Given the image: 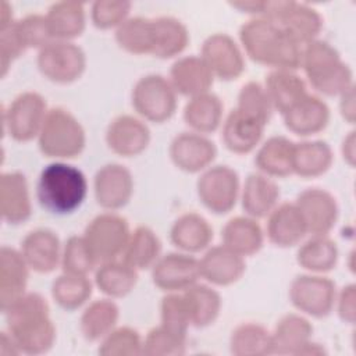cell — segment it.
<instances>
[{
  "label": "cell",
  "mask_w": 356,
  "mask_h": 356,
  "mask_svg": "<svg viewBox=\"0 0 356 356\" xmlns=\"http://www.w3.org/2000/svg\"><path fill=\"white\" fill-rule=\"evenodd\" d=\"M152 281L163 292H182L199 282V259L184 252L161 254L150 268Z\"/></svg>",
  "instance_id": "4fadbf2b"
},
{
  "label": "cell",
  "mask_w": 356,
  "mask_h": 356,
  "mask_svg": "<svg viewBox=\"0 0 356 356\" xmlns=\"http://www.w3.org/2000/svg\"><path fill=\"white\" fill-rule=\"evenodd\" d=\"M14 28L26 50L36 49L39 51L46 44L53 42L44 14H28L19 19H15Z\"/></svg>",
  "instance_id": "816d5d0a"
},
{
  "label": "cell",
  "mask_w": 356,
  "mask_h": 356,
  "mask_svg": "<svg viewBox=\"0 0 356 356\" xmlns=\"http://www.w3.org/2000/svg\"><path fill=\"white\" fill-rule=\"evenodd\" d=\"M266 127L257 118L235 107L222 120L221 139L229 152L248 154L261 143Z\"/></svg>",
  "instance_id": "603a6c76"
},
{
  "label": "cell",
  "mask_w": 356,
  "mask_h": 356,
  "mask_svg": "<svg viewBox=\"0 0 356 356\" xmlns=\"http://www.w3.org/2000/svg\"><path fill=\"white\" fill-rule=\"evenodd\" d=\"M97 267L93 256L82 235H71L63 243L61 252V273L75 275H89Z\"/></svg>",
  "instance_id": "7dc6e473"
},
{
  "label": "cell",
  "mask_w": 356,
  "mask_h": 356,
  "mask_svg": "<svg viewBox=\"0 0 356 356\" xmlns=\"http://www.w3.org/2000/svg\"><path fill=\"white\" fill-rule=\"evenodd\" d=\"M8 334L24 355L47 353L57 337L50 306L43 295L25 292L3 310Z\"/></svg>",
  "instance_id": "6da1fadb"
},
{
  "label": "cell",
  "mask_w": 356,
  "mask_h": 356,
  "mask_svg": "<svg viewBox=\"0 0 356 356\" xmlns=\"http://www.w3.org/2000/svg\"><path fill=\"white\" fill-rule=\"evenodd\" d=\"M153 18L129 17L114 32L115 43L129 54L143 56L153 51Z\"/></svg>",
  "instance_id": "b9f144b4"
},
{
  "label": "cell",
  "mask_w": 356,
  "mask_h": 356,
  "mask_svg": "<svg viewBox=\"0 0 356 356\" xmlns=\"http://www.w3.org/2000/svg\"><path fill=\"white\" fill-rule=\"evenodd\" d=\"M268 0H238L229 1V6L243 14H249L252 18L264 17Z\"/></svg>",
  "instance_id": "11a10c76"
},
{
  "label": "cell",
  "mask_w": 356,
  "mask_h": 356,
  "mask_svg": "<svg viewBox=\"0 0 356 356\" xmlns=\"http://www.w3.org/2000/svg\"><path fill=\"white\" fill-rule=\"evenodd\" d=\"M229 352L234 356L271 355V331L259 323H241L229 335Z\"/></svg>",
  "instance_id": "7bdbcfd3"
},
{
  "label": "cell",
  "mask_w": 356,
  "mask_h": 356,
  "mask_svg": "<svg viewBox=\"0 0 356 356\" xmlns=\"http://www.w3.org/2000/svg\"><path fill=\"white\" fill-rule=\"evenodd\" d=\"M142 349L143 338L135 328L117 325L99 342L97 352L102 356H139Z\"/></svg>",
  "instance_id": "bcb514c9"
},
{
  "label": "cell",
  "mask_w": 356,
  "mask_h": 356,
  "mask_svg": "<svg viewBox=\"0 0 356 356\" xmlns=\"http://www.w3.org/2000/svg\"><path fill=\"white\" fill-rule=\"evenodd\" d=\"M264 229L259 224V220L246 214L229 218L221 229L222 245L242 257L259 253L264 245Z\"/></svg>",
  "instance_id": "f546056e"
},
{
  "label": "cell",
  "mask_w": 356,
  "mask_h": 356,
  "mask_svg": "<svg viewBox=\"0 0 356 356\" xmlns=\"http://www.w3.org/2000/svg\"><path fill=\"white\" fill-rule=\"evenodd\" d=\"M129 235L128 220L115 211H104L95 216L82 234L97 266L121 259Z\"/></svg>",
  "instance_id": "52a82bcc"
},
{
  "label": "cell",
  "mask_w": 356,
  "mask_h": 356,
  "mask_svg": "<svg viewBox=\"0 0 356 356\" xmlns=\"http://www.w3.org/2000/svg\"><path fill=\"white\" fill-rule=\"evenodd\" d=\"M236 108L257 118L264 125H268L274 113L263 83L256 81H249L241 88L236 99Z\"/></svg>",
  "instance_id": "c3c4849f"
},
{
  "label": "cell",
  "mask_w": 356,
  "mask_h": 356,
  "mask_svg": "<svg viewBox=\"0 0 356 356\" xmlns=\"http://www.w3.org/2000/svg\"><path fill=\"white\" fill-rule=\"evenodd\" d=\"M199 266L200 278L213 286H229L238 282L246 271L245 257L222 243L207 248L199 259Z\"/></svg>",
  "instance_id": "7402d4cb"
},
{
  "label": "cell",
  "mask_w": 356,
  "mask_h": 356,
  "mask_svg": "<svg viewBox=\"0 0 356 356\" xmlns=\"http://www.w3.org/2000/svg\"><path fill=\"white\" fill-rule=\"evenodd\" d=\"M161 249L159 235L150 227L139 225L131 231L121 259L138 271L150 270L161 256Z\"/></svg>",
  "instance_id": "60d3db41"
},
{
  "label": "cell",
  "mask_w": 356,
  "mask_h": 356,
  "mask_svg": "<svg viewBox=\"0 0 356 356\" xmlns=\"http://www.w3.org/2000/svg\"><path fill=\"white\" fill-rule=\"evenodd\" d=\"M191 314V324L195 328L211 325L221 313V295L210 284L196 282L182 291Z\"/></svg>",
  "instance_id": "ab89813d"
},
{
  "label": "cell",
  "mask_w": 356,
  "mask_h": 356,
  "mask_svg": "<svg viewBox=\"0 0 356 356\" xmlns=\"http://www.w3.org/2000/svg\"><path fill=\"white\" fill-rule=\"evenodd\" d=\"M339 97V113L342 118L348 124H355L356 120V96H355V86L349 88L346 92H343Z\"/></svg>",
  "instance_id": "9f6ffc18"
},
{
  "label": "cell",
  "mask_w": 356,
  "mask_h": 356,
  "mask_svg": "<svg viewBox=\"0 0 356 356\" xmlns=\"http://www.w3.org/2000/svg\"><path fill=\"white\" fill-rule=\"evenodd\" d=\"M293 146L289 138L284 135L270 136L257 146L254 165L257 171L270 178H285L293 175Z\"/></svg>",
  "instance_id": "1f68e13d"
},
{
  "label": "cell",
  "mask_w": 356,
  "mask_h": 356,
  "mask_svg": "<svg viewBox=\"0 0 356 356\" xmlns=\"http://www.w3.org/2000/svg\"><path fill=\"white\" fill-rule=\"evenodd\" d=\"M182 118L189 131L209 135L221 127L224 120V104L216 93L206 92L188 99L182 111Z\"/></svg>",
  "instance_id": "d6a6232c"
},
{
  "label": "cell",
  "mask_w": 356,
  "mask_h": 356,
  "mask_svg": "<svg viewBox=\"0 0 356 356\" xmlns=\"http://www.w3.org/2000/svg\"><path fill=\"white\" fill-rule=\"evenodd\" d=\"M338 317L346 324H355L356 320V285L346 284L337 291L335 306Z\"/></svg>",
  "instance_id": "db71d44e"
},
{
  "label": "cell",
  "mask_w": 356,
  "mask_h": 356,
  "mask_svg": "<svg viewBox=\"0 0 356 356\" xmlns=\"http://www.w3.org/2000/svg\"><path fill=\"white\" fill-rule=\"evenodd\" d=\"M40 153L54 160L78 157L86 146V132L81 121L64 107L49 108L36 138Z\"/></svg>",
  "instance_id": "5b68a950"
},
{
  "label": "cell",
  "mask_w": 356,
  "mask_h": 356,
  "mask_svg": "<svg viewBox=\"0 0 356 356\" xmlns=\"http://www.w3.org/2000/svg\"><path fill=\"white\" fill-rule=\"evenodd\" d=\"M88 196V179L75 165L56 160L40 171L36 182V199L49 213L71 214Z\"/></svg>",
  "instance_id": "3957f363"
},
{
  "label": "cell",
  "mask_w": 356,
  "mask_h": 356,
  "mask_svg": "<svg viewBox=\"0 0 356 356\" xmlns=\"http://www.w3.org/2000/svg\"><path fill=\"white\" fill-rule=\"evenodd\" d=\"M39 72L50 82L68 85L76 82L86 71V53L75 42L53 40L38 51Z\"/></svg>",
  "instance_id": "9c48e42d"
},
{
  "label": "cell",
  "mask_w": 356,
  "mask_h": 356,
  "mask_svg": "<svg viewBox=\"0 0 356 356\" xmlns=\"http://www.w3.org/2000/svg\"><path fill=\"white\" fill-rule=\"evenodd\" d=\"M188 334H182L159 324L143 338L142 355L146 356H182L186 353Z\"/></svg>",
  "instance_id": "f6af8a7d"
},
{
  "label": "cell",
  "mask_w": 356,
  "mask_h": 356,
  "mask_svg": "<svg viewBox=\"0 0 356 356\" xmlns=\"http://www.w3.org/2000/svg\"><path fill=\"white\" fill-rule=\"evenodd\" d=\"M47 111L46 99L40 93L22 92L1 110L3 132L15 142H31L38 138Z\"/></svg>",
  "instance_id": "ba28073f"
},
{
  "label": "cell",
  "mask_w": 356,
  "mask_h": 356,
  "mask_svg": "<svg viewBox=\"0 0 356 356\" xmlns=\"http://www.w3.org/2000/svg\"><path fill=\"white\" fill-rule=\"evenodd\" d=\"M0 355L1 356H17L21 355L15 341L8 334V331H3L0 335Z\"/></svg>",
  "instance_id": "680465c9"
},
{
  "label": "cell",
  "mask_w": 356,
  "mask_h": 356,
  "mask_svg": "<svg viewBox=\"0 0 356 356\" xmlns=\"http://www.w3.org/2000/svg\"><path fill=\"white\" fill-rule=\"evenodd\" d=\"M168 156L179 171L200 174L213 165L217 156V146L207 135L185 131L172 138L168 146Z\"/></svg>",
  "instance_id": "2e32d148"
},
{
  "label": "cell",
  "mask_w": 356,
  "mask_h": 356,
  "mask_svg": "<svg viewBox=\"0 0 356 356\" xmlns=\"http://www.w3.org/2000/svg\"><path fill=\"white\" fill-rule=\"evenodd\" d=\"M214 78L229 82L238 79L245 72V54L236 40L228 33L216 32L209 35L200 50Z\"/></svg>",
  "instance_id": "5bb4252c"
},
{
  "label": "cell",
  "mask_w": 356,
  "mask_h": 356,
  "mask_svg": "<svg viewBox=\"0 0 356 356\" xmlns=\"http://www.w3.org/2000/svg\"><path fill=\"white\" fill-rule=\"evenodd\" d=\"M131 103L143 121L163 124L175 114L178 95L168 78L160 74H147L135 82Z\"/></svg>",
  "instance_id": "8992f818"
},
{
  "label": "cell",
  "mask_w": 356,
  "mask_h": 356,
  "mask_svg": "<svg viewBox=\"0 0 356 356\" xmlns=\"http://www.w3.org/2000/svg\"><path fill=\"white\" fill-rule=\"evenodd\" d=\"M31 268L19 249L1 246L0 249V309H7L26 292Z\"/></svg>",
  "instance_id": "83f0119b"
},
{
  "label": "cell",
  "mask_w": 356,
  "mask_h": 356,
  "mask_svg": "<svg viewBox=\"0 0 356 356\" xmlns=\"http://www.w3.org/2000/svg\"><path fill=\"white\" fill-rule=\"evenodd\" d=\"M274 111L281 115L307 93V82L291 70H271L263 83Z\"/></svg>",
  "instance_id": "e575fe53"
},
{
  "label": "cell",
  "mask_w": 356,
  "mask_h": 356,
  "mask_svg": "<svg viewBox=\"0 0 356 356\" xmlns=\"http://www.w3.org/2000/svg\"><path fill=\"white\" fill-rule=\"evenodd\" d=\"M0 214L11 225L25 222L32 216L28 179L21 171H7L0 175Z\"/></svg>",
  "instance_id": "d4e9b609"
},
{
  "label": "cell",
  "mask_w": 356,
  "mask_h": 356,
  "mask_svg": "<svg viewBox=\"0 0 356 356\" xmlns=\"http://www.w3.org/2000/svg\"><path fill=\"white\" fill-rule=\"evenodd\" d=\"M242 51L256 64L271 70L300 68L302 46L266 17L248 19L239 28Z\"/></svg>",
  "instance_id": "7a4b0ae2"
},
{
  "label": "cell",
  "mask_w": 356,
  "mask_h": 356,
  "mask_svg": "<svg viewBox=\"0 0 356 356\" xmlns=\"http://www.w3.org/2000/svg\"><path fill=\"white\" fill-rule=\"evenodd\" d=\"M95 286L111 299L128 296L136 286L139 271L125 263L122 259L102 263L93 271Z\"/></svg>",
  "instance_id": "836d02e7"
},
{
  "label": "cell",
  "mask_w": 356,
  "mask_h": 356,
  "mask_svg": "<svg viewBox=\"0 0 356 356\" xmlns=\"http://www.w3.org/2000/svg\"><path fill=\"white\" fill-rule=\"evenodd\" d=\"M310 235H328L339 218V206L335 196L323 188H307L296 199Z\"/></svg>",
  "instance_id": "ac0fdd59"
},
{
  "label": "cell",
  "mask_w": 356,
  "mask_h": 356,
  "mask_svg": "<svg viewBox=\"0 0 356 356\" xmlns=\"http://www.w3.org/2000/svg\"><path fill=\"white\" fill-rule=\"evenodd\" d=\"M14 21L15 19L13 17V7L7 1H1V6H0V29L11 25Z\"/></svg>",
  "instance_id": "91938a15"
},
{
  "label": "cell",
  "mask_w": 356,
  "mask_h": 356,
  "mask_svg": "<svg viewBox=\"0 0 356 356\" xmlns=\"http://www.w3.org/2000/svg\"><path fill=\"white\" fill-rule=\"evenodd\" d=\"M214 75L200 56L178 57L170 67L168 81L177 95L188 99L210 92Z\"/></svg>",
  "instance_id": "cb8c5ba5"
},
{
  "label": "cell",
  "mask_w": 356,
  "mask_h": 356,
  "mask_svg": "<svg viewBox=\"0 0 356 356\" xmlns=\"http://www.w3.org/2000/svg\"><path fill=\"white\" fill-rule=\"evenodd\" d=\"M120 307L111 298L96 299L86 305L79 318V331L89 342H100L117 327Z\"/></svg>",
  "instance_id": "f35d334b"
},
{
  "label": "cell",
  "mask_w": 356,
  "mask_h": 356,
  "mask_svg": "<svg viewBox=\"0 0 356 356\" xmlns=\"http://www.w3.org/2000/svg\"><path fill=\"white\" fill-rule=\"evenodd\" d=\"M300 68L318 96H341L355 86L352 68L331 43L320 38L302 46Z\"/></svg>",
  "instance_id": "277c9868"
},
{
  "label": "cell",
  "mask_w": 356,
  "mask_h": 356,
  "mask_svg": "<svg viewBox=\"0 0 356 356\" xmlns=\"http://www.w3.org/2000/svg\"><path fill=\"white\" fill-rule=\"evenodd\" d=\"M152 139L150 129L140 117L131 114L117 115L106 129L107 147L117 156L135 157L142 154Z\"/></svg>",
  "instance_id": "e0dca14e"
},
{
  "label": "cell",
  "mask_w": 356,
  "mask_h": 356,
  "mask_svg": "<svg viewBox=\"0 0 356 356\" xmlns=\"http://www.w3.org/2000/svg\"><path fill=\"white\" fill-rule=\"evenodd\" d=\"M355 143H356V138H355V131H350L348 132V135L343 138L342 143H341V153H342V157L343 160L346 161V164L349 167H353L355 165V159H356V147H355Z\"/></svg>",
  "instance_id": "6f0895ef"
},
{
  "label": "cell",
  "mask_w": 356,
  "mask_h": 356,
  "mask_svg": "<svg viewBox=\"0 0 356 356\" xmlns=\"http://www.w3.org/2000/svg\"><path fill=\"white\" fill-rule=\"evenodd\" d=\"M93 281L88 275L61 273L51 284V298L64 310L74 312L85 306L93 292Z\"/></svg>",
  "instance_id": "ee69618b"
},
{
  "label": "cell",
  "mask_w": 356,
  "mask_h": 356,
  "mask_svg": "<svg viewBox=\"0 0 356 356\" xmlns=\"http://www.w3.org/2000/svg\"><path fill=\"white\" fill-rule=\"evenodd\" d=\"M170 241L179 252L196 254L211 246L213 228L202 214L188 211L172 222Z\"/></svg>",
  "instance_id": "4316f807"
},
{
  "label": "cell",
  "mask_w": 356,
  "mask_h": 356,
  "mask_svg": "<svg viewBox=\"0 0 356 356\" xmlns=\"http://www.w3.org/2000/svg\"><path fill=\"white\" fill-rule=\"evenodd\" d=\"M281 117L289 132L302 138H309L320 134L328 127L331 110L321 96L307 92Z\"/></svg>",
  "instance_id": "d6986e66"
},
{
  "label": "cell",
  "mask_w": 356,
  "mask_h": 356,
  "mask_svg": "<svg viewBox=\"0 0 356 356\" xmlns=\"http://www.w3.org/2000/svg\"><path fill=\"white\" fill-rule=\"evenodd\" d=\"M298 246L296 263L306 273L327 274L338 264L339 249L330 235H312Z\"/></svg>",
  "instance_id": "d590c367"
},
{
  "label": "cell",
  "mask_w": 356,
  "mask_h": 356,
  "mask_svg": "<svg viewBox=\"0 0 356 356\" xmlns=\"http://www.w3.org/2000/svg\"><path fill=\"white\" fill-rule=\"evenodd\" d=\"M44 15L53 40L74 42L86 28L85 4L81 1H56Z\"/></svg>",
  "instance_id": "4dcf8cb0"
},
{
  "label": "cell",
  "mask_w": 356,
  "mask_h": 356,
  "mask_svg": "<svg viewBox=\"0 0 356 356\" xmlns=\"http://www.w3.org/2000/svg\"><path fill=\"white\" fill-rule=\"evenodd\" d=\"M196 193L209 211L218 216L227 214L239 199V175L229 165L213 164L200 172L196 181Z\"/></svg>",
  "instance_id": "8fae6325"
},
{
  "label": "cell",
  "mask_w": 356,
  "mask_h": 356,
  "mask_svg": "<svg viewBox=\"0 0 356 356\" xmlns=\"http://www.w3.org/2000/svg\"><path fill=\"white\" fill-rule=\"evenodd\" d=\"M313 337V325L302 313L284 314L271 331V355H296Z\"/></svg>",
  "instance_id": "f1b7e54d"
},
{
  "label": "cell",
  "mask_w": 356,
  "mask_h": 356,
  "mask_svg": "<svg viewBox=\"0 0 356 356\" xmlns=\"http://www.w3.org/2000/svg\"><path fill=\"white\" fill-rule=\"evenodd\" d=\"M19 252L31 271L50 274L60 267L63 243L53 229L36 228L24 236Z\"/></svg>",
  "instance_id": "ffe728a7"
},
{
  "label": "cell",
  "mask_w": 356,
  "mask_h": 356,
  "mask_svg": "<svg viewBox=\"0 0 356 356\" xmlns=\"http://www.w3.org/2000/svg\"><path fill=\"white\" fill-rule=\"evenodd\" d=\"M26 49L18 38L14 28V22L3 29H0V70L1 78H4L15 60H18Z\"/></svg>",
  "instance_id": "f5cc1de1"
},
{
  "label": "cell",
  "mask_w": 356,
  "mask_h": 356,
  "mask_svg": "<svg viewBox=\"0 0 356 356\" xmlns=\"http://www.w3.org/2000/svg\"><path fill=\"white\" fill-rule=\"evenodd\" d=\"M153 51L152 56L168 60L181 56L189 44V31L186 25L170 15L153 18Z\"/></svg>",
  "instance_id": "74e56055"
},
{
  "label": "cell",
  "mask_w": 356,
  "mask_h": 356,
  "mask_svg": "<svg viewBox=\"0 0 356 356\" xmlns=\"http://www.w3.org/2000/svg\"><path fill=\"white\" fill-rule=\"evenodd\" d=\"M266 218L264 235L277 248L298 246L309 234L306 221L295 202L278 203Z\"/></svg>",
  "instance_id": "44dd1931"
},
{
  "label": "cell",
  "mask_w": 356,
  "mask_h": 356,
  "mask_svg": "<svg viewBox=\"0 0 356 356\" xmlns=\"http://www.w3.org/2000/svg\"><path fill=\"white\" fill-rule=\"evenodd\" d=\"M134 175L120 163L102 165L93 177V195L96 203L106 211L124 209L134 195Z\"/></svg>",
  "instance_id": "9a60e30c"
},
{
  "label": "cell",
  "mask_w": 356,
  "mask_h": 356,
  "mask_svg": "<svg viewBox=\"0 0 356 356\" xmlns=\"http://www.w3.org/2000/svg\"><path fill=\"white\" fill-rule=\"evenodd\" d=\"M332 163L334 152L325 140H302L293 146L292 171L300 178L321 177L331 168Z\"/></svg>",
  "instance_id": "8d00e7d4"
},
{
  "label": "cell",
  "mask_w": 356,
  "mask_h": 356,
  "mask_svg": "<svg viewBox=\"0 0 356 356\" xmlns=\"http://www.w3.org/2000/svg\"><path fill=\"white\" fill-rule=\"evenodd\" d=\"M131 1L97 0L90 6V21L97 29L115 31L127 18L131 17Z\"/></svg>",
  "instance_id": "681fc988"
},
{
  "label": "cell",
  "mask_w": 356,
  "mask_h": 356,
  "mask_svg": "<svg viewBox=\"0 0 356 356\" xmlns=\"http://www.w3.org/2000/svg\"><path fill=\"white\" fill-rule=\"evenodd\" d=\"M337 291L335 282L325 274L305 273L292 280L288 296L299 313L313 318H325L334 312Z\"/></svg>",
  "instance_id": "30bf717a"
},
{
  "label": "cell",
  "mask_w": 356,
  "mask_h": 356,
  "mask_svg": "<svg viewBox=\"0 0 356 356\" xmlns=\"http://www.w3.org/2000/svg\"><path fill=\"white\" fill-rule=\"evenodd\" d=\"M281 191L274 178L261 172H252L241 186V204L246 216L256 220L266 218L280 203Z\"/></svg>",
  "instance_id": "484cf974"
},
{
  "label": "cell",
  "mask_w": 356,
  "mask_h": 356,
  "mask_svg": "<svg viewBox=\"0 0 356 356\" xmlns=\"http://www.w3.org/2000/svg\"><path fill=\"white\" fill-rule=\"evenodd\" d=\"M264 17L274 21L300 46L317 39L323 29L321 14L312 6L293 0L268 1Z\"/></svg>",
  "instance_id": "7c38bea8"
},
{
  "label": "cell",
  "mask_w": 356,
  "mask_h": 356,
  "mask_svg": "<svg viewBox=\"0 0 356 356\" xmlns=\"http://www.w3.org/2000/svg\"><path fill=\"white\" fill-rule=\"evenodd\" d=\"M160 324L174 331L188 334L192 327L186 299L182 292H167L160 302Z\"/></svg>",
  "instance_id": "f907efd6"
}]
</instances>
